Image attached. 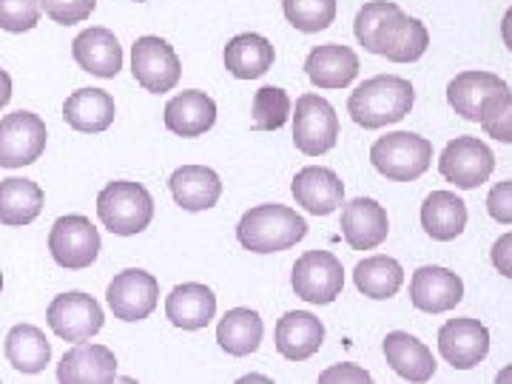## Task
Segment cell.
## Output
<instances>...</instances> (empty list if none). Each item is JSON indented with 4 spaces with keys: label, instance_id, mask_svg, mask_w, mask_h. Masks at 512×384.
Returning <instances> with one entry per match:
<instances>
[{
    "label": "cell",
    "instance_id": "obj_44",
    "mask_svg": "<svg viewBox=\"0 0 512 384\" xmlns=\"http://www.w3.org/2000/svg\"><path fill=\"white\" fill-rule=\"evenodd\" d=\"M498 384H504V382H512V367H504L501 373H498V379H495Z\"/></svg>",
    "mask_w": 512,
    "mask_h": 384
},
{
    "label": "cell",
    "instance_id": "obj_46",
    "mask_svg": "<svg viewBox=\"0 0 512 384\" xmlns=\"http://www.w3.org/2000/svg\"><path fill=\"white\" fill-rule=\"evenodd\" d=\"M137 3H143V0H137Z\"/></svg>",
    "mask_w": 512,
    "mask_h": 384
},
{
    "label": "cell",
    "instance_id": "obj_32",
    "mask_svg": "<svg viewBox=\"0 0 512 384\" xmlns=\"http://www.w3.org/2000/svg\"><path fill=\"white\" fill-rule=\"evenodd\" d=\"M262 319L251 308H234L222 316L217 342L228 356H251L262 345Z\"/></svg>",
    "mask_w": 512,
    "mask_h": 384
},
{
    "label": "cell",
    "instance_id": "obj_27",
    "mask_svg": "<svg viewBox=\"0 0 512 384\" xmlns=\"http://www.w3.org/2000/svg\"><path fill=\"white\" fill-rule=\"evenodd\" d=\"M274 66V43L268 37L245 32L228 40L225 46V69L237 80H259Z\"/></svg>",
    "mask_w": 512,
    "mask_h": 384
},
{
    "label": "cell",
    "instance_id": "obj_11",
    "mask_svg": "<svg viewBox=\"0 0 512 384\" xmlns=\"http://www.w3.org/2000/svg\"><path fill=\"white\" fill-rule=\"evenodd\" d=\"M49 131L32 111H12L0 120V168H23L40 160Z\"/></svg>",
    "mask_w": 512,
    "mask_h": 384
},
{
    "label": "cell",
    "instance_id": "obj_20",
    "mask_svg": "<svg viewBox=\"0 0 512 384\" xmlns=\"http://www.w3.org/2000/svg\"><path fill=\"white\" fill-rule=\"evenodd\" d=\"M114 379H117V359L103 345L80 342L57 365V382L60 384H109Z\"/></svg>",
    "mask_w": 512,
    "mask_h": 384
},
{
    "label": "cell",
    "instance_id": "obj_9",
    "mask_svg": "<svg viewBox=\"0 0 512 384\" xmlns=\"http://www.w3.org/2000/svg\"><path fill=\"white\" fill-rule=\"evenodd\" d=\"M131 72L146 92L165 94L180 83L183 63L168 40L146 35L137 37L131 46Z\"/></svg>",
    "mask_w": 512,
    "mask_h": 384
},
{
    "label": "cell",
    "instance_id": "obj_18",
    "mask_svg": "<svg viewBox=\"0 0 512 384\" xmlns=\"http://www.w3.org/2000/svg\"><path fill=\"white\" fill-rule=\"evenodd\" d=\"M72 55L83 72L111 80L123 69V46L106 26H92L72 40Z\"/></svg>",
    "mask_w": 512,
    "mask_h": 384
},
{
    "label": "cell",
    "instance_id": "obj_25",
    "mask_svg": "<svg viewBox=\"0 0 512 384\" xmlns=\"http://www.w3.org/2000/svg\"><path fill=\"white\" fill-rule=\"evenodd\" d=\"M217 313V296L211 288L200 282H185L177 285L165 299V316L174 328L202 330Z\"/></svg>",
    "mask_w": 512,
    "mask_h": 384
},
{
    "label": "cell",
    "instance_id": "obj_8",
    "mask_svg": "<svg viewBox=\"0 0 512 384\" xmlns=\"http://www.w3.org/2000/svg\"><path fill=\"white\" fill-rule=\"evenodd\" d=\"M291 285L302 302L330 305L345 288V268L330 251H308L293 262Z\"/></svg>",
    "mask_w": 512,
    "mask_h": 384
},
{
    "label": "cell",
    "instance_id": "obj_19",
    "mask_svg": "<svg viewBox=\"0 0 512 384\" xmlns=\"http://www.w3.org/2000/svg\"><path fill=\"white\" fill-rule=\"evenodd\" d=\"M339 225H342V237L353 251H370V248L382 245L390 231L387 211L370 197H356V200L345 202Z\"/></svg>",
    "mask_w": 512,
    "mask_h": 384
},
{
    "label": "cell",
    "instance_id": "obj_6",
    "mask_svg": "<svg viewBox=\"0 0 512 384\" xmlns=\"http://www.w3.org/2000/svg\"><path fill=\"white\" fill-rule=\"evenodd\" d=\"M339 143V117L325 97L302 94L293 109V146L308 157H322Z\"/></svg>",
    "mask_w": 512,
    "mask_h": 384
},
{
    "label": "cell",
    "instance_id": "obj_24",
    "mask_svg": "<svg viewBox=\"0 0 512 384\" xmlns=\"http://www.w3.org/2000/svg\"><path fill=\"white\" fill-rule=\"evenodd\" d=\"M384 359L390 370L396 376H402L404 382H430L436 376V359L430 348L416 339L413 333H404V330H396V333H387L384 339Z\"/></svg>",
    "mask_w": 512,
    "mask_h": 384
},
{
    "label": "cell",
    "instance_id": "obj_43",
    "mask_svg": "<svg viewBox=\"0 0 512 384\" xmlns=\"http://www.w3.org/2000/svg\"><path fill=\"white\" fill-rule=\"evenodd\" d=\"M501 37H504V46L512 52V6L507 9L504 20H501Z\"/></svg>",
    "mask_w": 512,
    "mask_h": 384
},
{
    "label": "cell",
    "instance_id": "obj_10",
    "mask_svg": "<svg viewBox=\"0 0 512 384\" xmlns=\"http://www.w3.org/2000/svg\"><path fill=\"white\" fill-rule=\"evenodd\" d=\"M46 319H49L52 333H57L63 342H72V345L89 342L106 325V313L100 308V302L83 291L55 296V302L46 311Z\"/></svg>",
    "mask_w": 512,
    "mask_h": 384
},
{
    "label": "cell",
    "instance_id": "obj_31",
    "mask_svg": "<svg viewBox=\"0 0 512 384\" xmlns=\"http://www.w3.org/2000/svg\"><path fill=\"white\" fill-rule=\"evenodd\" d=\"M43 211L40 185L26 177H6L0 183V222L3 225H29Z\"/></svg>",
    "mask_w": 512,
    "mask_h": 384
},
{
    "label": "cell",
    "instance_id": "obj_42",
    "mask_svg": "<svg viewBox=\"0 0 512 384\" xmlns=\"http://www.w3.org/2000/svg\"><path fill=\"white\" fill-rule=\"evenodd\" d=\"M9 100H12V77L6 69H0V109L9 106Z\"/></svg>",
    "mask_w": 512,
    "mask_h": 384
},
{
    "label": "cell",
    "instance_id": "obj_2",
    "mask_svg": "<svg viewBox=\"0 0 512 384\" xmlns=\"http://www.w3.org/2000/svg\"><path fill=\"white\" fill-rule=\"evenodd\" d=\"M416 103V89L410 80L396 74H379L365 80L356 92L350 94L348 114L356 126L384 128L402 123Z\"/></svg>",
    "mask_w": 512,
    "mask_h": 384
},
{
    "label": "cell",
    "instance_id": "obj_7",
    "mask_svg": "<svg viewBox=\"0 0 512 384\" xmlns=\"http://www.w3.org/2000/svg\"><path fill=\"white\" fill-rule=\"evenodd\" d=\"M512 89L493 72H461L447 86V103L456 109L458 117L484 123L495 106H501Z\"/></svg>",
    "mask_w": 512,
    "mask_h": 384
},
{
    "label": "cell",
    "instance_id": "obj_21",
    "mask_svg": "<svg viewBox=\"0 0 512 384\" xmlns=\"http://www.w3.org/2000/svg\"><path fill=\"white\" fill-rule=\"evenodd\" d=\"M171 197L183 211H208L214 208L222 197V180L214 168L205 165H183L171 174L168 180Z\"/></svg>",
    "mask_w": 512,
    "mask_h": 384
},
{
    "label": "cell",
    "instance_id": "obj_4",
    "mask_svg": "<svg viewBox=\"0 0 512 384\" xmlns=\"http://www.w3.org/2000/svg\"><path fill=\"white\" fill-rule=\"evenodd\" d=\"M97 217L117 237L143 234L154 220V197L146 185L114 180L97 197Z\"/></svg>",
    "mask_w": 512,
    "mask_h": 384
},
{
    "label": "cell",
    "instance_id": "obj_38",
    "mask_svg": "<svg viewBox=\"0 0 512 384\" xmlns=\"http://www.w3.org/2000/svg\"><path fill=\"white\" fill-rule=\"evenodd\" d=\"M481 128L487 131V137H493L498 143H512V94L495 106L493 114L481 123Z\"/></svg>",
    "mask_w": 512,
    "mask_h": 384
},
{
    "label": "cell",
    "instance_id": "obj_5",
    "mask_svg": "<svg viewBox=\"0 0 512 384\" xmlns=\"http://www.w3.org/2000/svg\"><path fill=\"white\" fill-rule=\"evenodd\" d=\"M370 163L387 180L410 183V180H419L421 174L430 168L433 146L413 131H390L373 143Z\"/></svg>",
    "mask_w": 512,
    "mask_h": 384
},
{
    "label": "cell",
    "instance_id": "obj_33",
    "mask_svg": "<svg viewBox=\"0 0 512 384\" xmlns=\"http://www.w3.org/2000/svg\"><path fill=\"white\" fill-rule=\"evenodd\" d=\"M353 279H356V288L370 299H393L402 291L404 271L402 265L390 256H370L356 265Z\"/></svg>",
    "mask_w": 512,
    "mask_h": 384
},
{
    "label": "cell",
    "instance_id": "obj_28",
    "mask_svg": "<svg viewBox=\"0 0 512 384\" xmlns=\"http://www.w3.org/2000/svg\"><path fill=\"white\" fill-rule=\"evenodd\" d=\"M114 97L103 89H77V92L63 103V120L74 131L83 134H100L114 123Z\"/></svg>",
    "mask_w": 512,
    "mask_h": 384
},
{
    "label": "cell",
    "instance_id": "obj_13",
    "mask_svg": "<svg viewBox=\"0 0 512 384\" xmlns=\"http://www.w3.org/2000/svg\"><path fill=\"white\" fill-rule=\"evenodd\" d=\"M49 251L60 268H89L100 254V231L80 214L60 217L49 231Z\"/></svg>",
    "mask_w": 512,
    "mask_h": 384
},
{
    "label": "cell",
    "instance_id": "obj_45",
    "mask_svg": "<svg viewBox=\"0 0 512 384\" xmlns=\"http://www.w3.org/2000/svg\"><path fill=\"white\" fill-rule=\"evenodd\" d=\"M0 291H3V274H0Z\"/></svg>",
    "mask_w": 512,
    "mask_h": 384
},
{
    "label": "cell",
    "instance_id": "obj_39",
    "mask_svg": "<svg viewBox=\"0 0 512 384\" xmlns=\"http://www.w3.org/2000/svg\"><path fill=\"white\" fill-rule=\"evenodd\" d=\"M487 211H490V217L495 222H504V225H510L512 222V180L507 183H498L490 191V197H487Z\"/></svg>",
    "mask_w": 512,
    "mask_h": 384
},
{
    "label": "cell",
    "instance_id": "obj_37",
    "mask_svg": "<svg viewBox=\"0 0 512 384\" xmlns=\"http://www.w3.org/2000/svg\"><path fill=\"white\" fill-rule=\"evenodd\" d=\"M40 6L46 18H52L60 26H74L92 15L97 0H40Z\"/></svg>",
    "mask_w": 512,
    "mask_h": 384
},
{
    "label": "cell",
    "instance_id": "obj_17",
    "mask_svg": "<svg viewBox=\"0 0 512 384\" xmlns=\"http://www.w3.org/2000/svg\"><path fill=\"white\" fill-rule=\"evenodd\" d=\"M293 200L313 217H328L345 202V183L336 171L322 165L302 168L291 183Z\"/></svg>",
    "mask_w": 512,
    "mask_h": 384
},
{
    "label": "cell",
    "instance_id": "obj_16",
    "mask_svg": "<svg viewBox=\"0 0 512 384\" xmlns=\"http://www.w3.org/2000/svg\"><path fill=\"white\" fill-rule=\"evenodd\" d=\"M461 299H464V282L456 271H447L439 265H424V268H416V274L410 279V302L416 311H453Z\"/></svg>",
    "mask_w": 512,
    "mask_h": 384
},
{
    "label": "cell",
    "instance_id": "obj_35",
    "mask_svg": "<svg viewBox=\"0 0 512 384\" xmlns=\"http://www.w3.org/2000/svg\"><path fill=\"white\" fill-rule=\"evenodd\" d=\"M291 97L285 89L276 86H262L254 94V128L259 131H276L288 123L291 117Z\"/></svg>",
    "mask_w": 512,
    "mask_h": 384
},
{
    "label": "cell",
    "instance_id": "obj_15",
    "mask_svg": "<svg viewBox=\"0 0 512 384\" xmlns=\"http://www.w3.org/2000/svg\"><path fill=\"white\" fill-rule=\"evenodd\" d=\"M439 353L456 370H473L490 353V330L478 319H450L439 330Z\"/></svg>",
    "mask_w": 512,
    "mask_h": 384
},
{
    "label": "cell",
    "instance_id": "obj_12",
    "mask_svg": "<svg viewBox=\"0 0 512 384\" xmlns=\"http://www.w3.org/2000/svg\"><path fill=\"white\" fill-rule=\"evenodd\" d=\"M493 171V151L476 137H456L453 143H447L439 157V174L461 191H473L484 185Z\"/></svg>",
    "mask_w": 512,
    "mask_h": 384
},
{
    "label": "cell",
    "instance_id": "obj_41",
    "mask_svg": "<svg viewBox=\"0 0 512 384\" xmlns=\"http://www.w3.org/2000/svg\"><path fill=\"white\" fill-rule=\"evenodd\" d=\"M490 256H493L495 271L501 276H507V279H512V234H504V237L498 239Z\"/></svg>",
    "mask_w": 512,
    "mask_h": 384
},
{
    "label": "cell",
    "instance_id": "obj_14",
    "mask_svg": "<svg viewBox=\"0 0 512 384\" xmlns=\"http://www.w3.org/2000/svg\"><path fill=\"white\" fill-rule=\"evenodd\" d=\"M106 299H109V308L114 311L117 319H123V322H143V319H148L151 313L157 311L160 285H157V279L148 271L128 268V271L111 279Z\"/></svg>",
    "mask_w": 512,
    "mask_h": 384
},
{
    "label": "cell",
    "instance_id": "obj_40",
    "mask_svg": "<svg viewBox=\"0 0 512 384\" xmlns=\"http://www.w3.org/2000/svg\"><path fill=\"white\" fill-rule=\"evenodd\" d=\"M333 382L367 384L370 382V373L356 365H336V367H330V370H325V373L319 376V384H333Z\"/></svg>",
    "mask_w": 512,
    "mask_h": 384
},
{
    "label": "cell",
    "instance_id": "obj_1",
    "mask_svg": "<svg viewBox=\"0 0 512 384\" xmlns=\"http://www.w3.org/2000/svg\"><path fill=\"white\" fill-rule=\"evenodd\" d=\"M353 35L370 55H382L393 63H416L430 46L427 26L404 15L390 0H370L359 9Z\"/></svg>",
    "mask_w": 512,
    "mask_h": 384
},
{
    "label": "cell",
    "instance_id": "obj_22",
    "mask_svg": "<svg viewBox=\"0 0 512 384\" xmlns=\"http://www.w3.org/2000/svg\"><path fill=\"white\" fill-rule=\"evenodd\" d=\"M274 342L279 356H285L291 362H302V359H311L313 353L322 348L325 325L313 313L291 311L276 322Z\"/></svg>",
    "mask_w": 512,
    "mask_h": 384
},
{
    "label": "cell",
    "instance_id": "obj_34",
    "mask_svg": "<svg viewBox=\"0 0 512 384\" xmlns=\"http://www.w3.org/2000/svg\"><path fill=\"white\" fill-rule=\"evenodd\" d=\"M285 18L293 29L316 35L336 20V0H282Z\"/></svg>",
    "mask_w": 512,
    "mask_h": 384
},
{
    "label": "cell",
    "instance_id": "obj_3",
    "mask_svg": "<svg viewBox=\"0 0 512 384\" xmlns=\"http://www.w3.org/2000/svg\"><path fill=\"white\" fill-rule=\"evenodd\" d=\"M305 237H308V220H302L293 208L279 202L256 205L237 225L239 245L254 254L288 251Z\"/></svg>",
    "mask_w": 512,
    "mask_h": 384
},
{
    "label": "cell",
    "instance_id": "obj_30",
    "mask_svg": "<svg viewBox=\"0 0 512 384\" xmlns=\"http://www.w3.org/2000/svg\"><path fill=\"white\" fill-rule=\"evenodd\" d=\"M3 350H6L9 365L18 373H26V376L43 373L49 359H52V345H49L46 333L37 330L35 325H15L6 336Z\"/></svg>",
    "mask_w": 512,
    "mask_h": 384
},
{
    "label": "cell",
    "instance_id": "obj_29",
    "mask_svg": "<svg viewBox=\"0 0 512 384\" xmlns=\"http://www.w3.org/2000/svg\"><path fill=\"white\" fill-rule=\"evenodd\" d=\"M421 228L436 242H450L467 228V205L450 191H433L421 205Z\"/></svg>",
    "mask_w": 512,
    "mask_h": 384
},
{
    "label": "cell",
    "instance_id": "obj_23",
    "mask_svg": "<svg viewBox=\"0 0 512 384\" xmlns=\"http://www.w3.org/2000/svg\"><path fill=\"white\" fill-rule=\"evenodd\" d=\"M165 128L177 137H202L217 123V103L200 89H188L165 103Z\"/></svg>",
    "mask_w": 512,
    "mask_h": 384
},
{
    "label": "cell",
    "instance_id": "obj_36",
    "mask_svg": "<svg viewBox=\"0 0 512 384\" xmlns=\"http://www.w3.org/2000/svg\"><path fill=\"white\" fill-rule=\"evenodd\" d=\"M40 23V0H0V29L23 35Z\"/></svg>",
    "mask_w": 512,
    "mask_h": 384
},
{
    "label": "cell",
    "instance_id": "obj_26",
    "mask_svg": "<svg viewBox=\"0 0 512 384\" xmlns=\"http://www.w3.org/2000/svg\"><path fill=\"white\" fill-rule=\"evenodd\" d=\"M305 72L319 89H345L359 77V57L348 46L325 43V46L311 49V55L305 60Z\"/></svg>",
    "mask_w": 512,
    "mask_h": 384
}]
</instances>
